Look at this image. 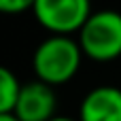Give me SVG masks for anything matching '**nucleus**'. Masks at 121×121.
Returning <instances> with one entry per match:
<instances>
[{"instance_id":"5","label":"nucleus","mask_w":121,"mask_h":121,"mask_svg":"<svg viewBox=\"0 0 121 121\" xmlns=\"http://www.w3.org/2000/svg\"><path fill=\"white\" fill-rule=\"evenodd\" d=\"M81 121H121V89L102 85L91 89L79 108Z\"/></svg>"},{"instance_id":"7","label":"nucleus","mask_w":121,"mask_h":121,"mask_svg":"<svg viewBox=\"0 0 121 121\" xmlns=\"http://www.w3.org/2000/svg\"><path fill=\"white\" fill-rule=\"evenodd\" d=\"M36 0H0L2 13H23L28 9H34Z\"/></svg>"},{"instance_id":"9","label":"nucleus","mask_w":121,"mask_h":121,"mask_svg":"<svg viewBox=\"0 0 121 121\" xmlns=\"http://www.w3.org/2000/svg\"><path fill=\"white\" fill-rule=\"evenodd\" d=\"M49 121H81V119H70V117H51Z\"/></svg>"},{"instance_id":"6","label":"nucleus","mask_w":121,"mask_h":121,"mask_svg":"<svg viewBox=\"0 0 121 121\" xmlns=\"http://www.w3.org/2000/svg\"><path fill=\"white\" fill-rule=\"evenodd\" d=\"M21 94V83L9 68H0V113H13L17 98Z\"/></svg>"},{"instance_id":"3","label":"nucleus","mask_w":121,"mask_h":121,"mask_svg":"<svg viewBox=\"0 0 121 121\" xmlns=\"http://www.w3.org/2000/svg\"><path fill=\"white\" fill-rule=\"evenodd\" d=\"M34 15L51 34L79 32L91 15L89 0H36Z\"/></svg>"},{"instance_id":"4","label":"nucleus","mask_w":121,"mask_h":121,"mask_svg":"<svg viewBox=\"0 0 121 121\" xmlns=\"http://www.w3.org/2000/svg\"><path fill=\"white\" fill-rule=\"evenodd\" d=\"M55 111V94L49 83L32 81L21 85V94L15 104V115L21 121H49Z\"/></svg>"},{"instance_id":"1","label":"nucleus","mask_w":121,"mask_h":121,"mask_svg":"<svg viewBox=\"0 0 121 121\" xmlns=\"http://www.w3.org/2000/svg\"><path fill=\"white\" fill-rule=\"evenodd\" d=\"M83 49L66 34H53L43 40L34 51V72L49 85H62L70 81L81 66Z\"/></svg>"},{"instance_id":"8","label":"nucleus","mask_w":121,"mask_h":121,"mask_svg":"<svg viewBox=\"0 0 121 121\" xmlns=\"http://www.w3.org/2000/svg\"><path fill=\"white\" fill-rule=\"evenodd\" d=\"M0 121H21L15 113H0Z\"/></svg>"},{"instance_id":"2","label":"nucleus","mask_w":121,"mask_h":121,"mask_svg":"<svg viewBox=\"0 0 121 121\" xmlns=\"http://www.w3.org/2000/svg\"><path fill=\"white\" fill-rule=\"evenodd\" d=\"M79 45L83 53L96 62L117 60L121 55V13H91L79 30Z\"/></svg>"}]
</instances>
